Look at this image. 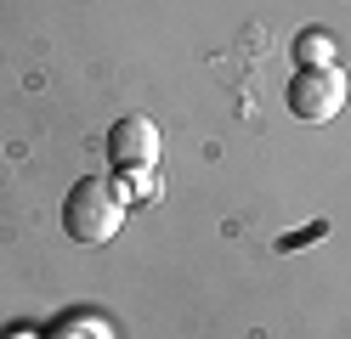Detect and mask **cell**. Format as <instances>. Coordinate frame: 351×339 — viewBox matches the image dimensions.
<instances>
[{"label": "cell", "instance_id": "3", "mask_svg": "<svg viewBox=\"0 0 351 339\" xmlns=\"http://www.w3.org/2000/svg\"><path fill=\"white\" fill-rule=\"evenodd\" d=\"M108 164L119 175H136L159 164V125L142 119V113H125V119L108 130Z\"/></svg>", "mask_w": 351, "mask_h": 339}, {"label": "cell", "instance_id": "2", "mask_svg": "<svg viewBox=\"0 0 351 339\" xmlns=\"http://www.w3.org/2000/svg\"><path fill=\"white\" fill-rule=\"evenodd\" d=\"M289 113L300 125H328L335 113L346 108V79H340V68H295V79H289Z\"/></svg>", "mask_w": 351, "mask_h": 339}, {"label": "cell", "instance_id": "4", "mask_svg": "<svg viewBox=\"0 0 351 339\" xmlns=\"http://www.w3.org/2000/svg\"><path fill=\"white\" fill-rule=\"evenodd\" d=\"M335 34H328V29H306L300 40H295V62L300 68H335Z\"/></svg>", "mask_w": 351, "mask_h": 339}, {"label": "cell", "instance_id": "1", "mask_svg": "<svg viewBox=\"0 0 351 339\" xmlns=\"http://www.w3.org/2000/svg\"><path fill=\"white\" fill-rule=\"evenodd\" d=\"M125 215H130V198H125L119 181H108V175H80L69 187V198H62V232L74 243H85V249L114 243Z\"/></svg>", "mask_w": 351, "mask_h": 339}]
</instances>
